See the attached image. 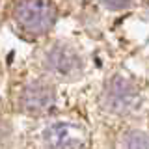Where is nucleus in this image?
<instances>
[{
    "instance_id": "f257e3e1",
    "label": "nucleus",
    "mask_w": 149,
    "mask_h": 149,
    "mask_svg": "<svg viewBox=\"0 0 149 149\" xmlns=\"http://www.w3.org/2000/svg\"><path fill=\"white\" fill-rule=\"evenodd\" d=\"M58 11L49 0H17L13 6V21L26 36L39 37L52 30Z\"/></svg>"
},
{
    "instance_id": "f03ea898",
    "label": "nucleus",
    "mask_w": 149,
    "mask_h": 149,
    "mask_svg": "<svg viewBox=\"0 0 149 149\" xmlns=\"http://www.w3.org/2000/svg\"><path fill=\"white\" fill-rule=\"evenodd\" d=\"M43 65L52 77H58L60 80H77L84 73V60L78 54L74 47L67 43H52L45 52Z\"/></svg>"
},
{
    "instance_id": "7ed1b4c3",
    "label": "nucleus",
    "mask_w": 149,
    "mask_h": 149,
    "mask_svg": "<svg viewBox=\"0 0 149 149\" xmlns=\"http://www.w3.org/2000/svg\"><path fill=\"white\" fill-rule=\"evenodd\" d=\"M140 93L125 77H112L101 95L102 108L110 114H129L138 106Z\"/></svg>"
},
{
    "instance_id": "20e7f679",
    "label": "nucleus",
    "mask_w": 149,
    "mask_h": 149,
    "mask_svg": "<svg viewBox=\"0 0 149 149\" xmlns=\"http://www.w3.org/2000/svg\"><path fill=\"white\" fill-rule=\"evenodd\" d=\"M19 102L21 108L28 114H45L54 106L56 91L50 84L43 80H32L22 88Z\"/></svg>"
},
{
    "instance_id": "39448f33",
    "label": "nucleus",
    "mask_w": 149,
    "mask_h": 149,
    "mask_svg": "<svg viewBox=\"0 0 149 149\" xmlns=\"http://www.w3.org/2000/svg\"><path fill=\"white\" fill-rule=\"evenodd\" d=\"M49 149H80L86 143V130L77 123H60L50 125L43 134Z\"/></svg>"
},
{
    "instance_id": "423d86ee",
    "label": "nucleus",
    "mask_w": 149,
    "mask_h": 149,
    "mask_svg": "<svg viewBox=\"0 0 149 149\" xmlns=\"http://www.w3.org/2000/svg\"><path fill=\"white\" fill-rule=\"evenodd\" d=\"M119 149H149V134L143 130H129L121 136Z\"/></svg>"
},
{
    "instance_id": "0eeeda50",
    "label": "nucleus",
    "mask_w": 149,
    "mask_h": 149,
    "mask_svg": "<svg viewBox=\"0 0 149 149\" xmlns=\"http://www.w3.org/2000/svg\"><path fill=\"white\" fill-rule=\"evenodd\" d=\"M102 4H104L106 8L110 9H116V11H119V9H125L129 8L130 4H132V0H101Z\"/></svg>"
}]
</instances>
